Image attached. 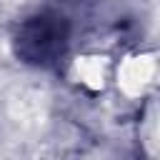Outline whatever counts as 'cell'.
Returning <instances> with one entry per match:
<instances>
[{"instance_id":"obj_1","label":"cell","mask_w":160,"mask_h":160,"mask_svg":"<svg viewBox=\"0 0 160 160\" xmlns=\"http://www.w3.org/2000/svg\"><path fill=\"white\" fill-rule=\"evenodd\" d=\"M68 42V25L58 15H38L20 25L15 35V52L32 65L58 60Z\"/></svg>"}]
</instances>
